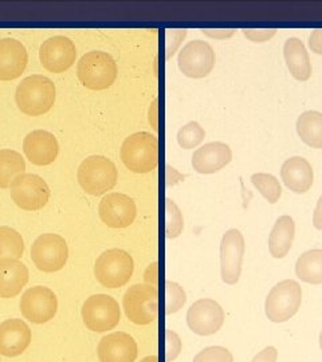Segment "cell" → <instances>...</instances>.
I'll return each mask as SVG.
<instances>
[{"mask_svg":"<svg viewBox=\"0 0 322 362\" xmlns=\"http://www.w3.org/2000/svg\"><path fill=\"white\" fill-rule=\"evenodd\" d=\"M55 85L50 78L33 74L26 77L16 88L15 103L27 116H42L55 103Z\"/></svg>","mask_w":322,"mask_h":362,"instance_id":"cell-1","label":"cell"},{"mask_svg":"<svg viewBox=\"0 0 322 362\" xmlns=\"http://www.w3.org/2000/svg\"><path fill=\"white\" fill-rule=\"evenodd\" d=\"M124 165L134 173H148L159 164V140L149 132H137L124 140L120 151Z\"/></svg>","mask_w":322,"mask_h":362,"instance_id":"cell-2","label":"cell"},{"mask_svg":"<svg viewBox=\"0 0 322 362\" xmlns=\"http://www.w3.org/2000/svg\"><path fill=\"white\" fill-rule=\"evenodd\" d=\"M77 179L86 194L101 196L116 185L118 173L115 163L105 156L86 157L78 167Z\"/></svg>","mask_w":322,"mask_h":362,"instance_id":"cell-3","label":"cell"},{"mask_svg":"<svg viewBox=\"0 0 322 362\" xmlns=\"http://www.w3.org/2000/svg\"><path fill=\"white\" fill-rule=\"evenodd\" d=\"M77 76L84 86L91 90H105L117 78L116 61L108 52L93 50L78 61Z\"/></svg>","mask_w":322,"mask_h":362,"instance_id":"cell-4","label":"cell"},{"mask_svg":"<svg viewBox=\"0 0 322 362\" xmlns=\"http://www.w3.org/2000/svg\"><path fill=\"white\" fill-rule=\"evenodd\" d=\"M133 272V258L121 248H110L105 251L94 264V275L97 281L108 288H118L127 285Z\"/></svg>","mask_w":322,"mask_h":362,"instance_id":"cell-5","label":"cell"},{"mask_svg":"<svg viewBox=\"0 0 322 362\" xmlns=\"http://www.w3.org/2000/svg\"><path fill=\"white\" fill-rule=\"evenodd\" d=\"M302 290L293 279H284L274 286L266 298L265 313L269 321L274 324H284L294 317L301 308Z\"/></svg>","mask_w":322,"mask_h":362,"instance_id":"cell-6","label":"cell"},{"mask_svg":"<svg viewBox=\"0 0 322 362\" xmlns=\"http://www.w3.org/2000/svg\"><path fill=\"white\" fill-rule=\"evenodd\" d=\"M122 306L130 322L139 326L155 322L159 314V291L156 286L139 284L129 287Z\"/></svg>","mask_w":322,"mask_h":362,"instance_id":"cell-7","label":"cell"},{"mask_svg":"<svg viewBox=\"0 0 322 362\" xmlns=\"http://www.w3.org/2000/svg\"><path fill=\"white\" fill-rule=\"evenodd\" d=\"M82 320L86 327L96 333L113 330L121 320L118 302L106 294H96L88 298L82 306Z\"/></svg>","mask_w":322,"mask_h":362,"instance_id":"cell-8","label":"cell"},{"mask_svg":"<svg viewBox=\"0 0 322 362\" xmlns=\"http://www.w3.org/2000/svg\"><path fill=\"white\" fill-rule=\"evenodd\" d=\"M67 258V243L58 233H42L31 246V259L40 272H59L64 269Z\"/></svg>","mask_w":322,"mask_h":362,"instance_id":"cell-9","label":"cell"},{"mask_svg":"<svg viewBox=\"0 0 322 362\" xmlns=\"http://www.w3.org/2000/svg\"><path fill=\"white\" fill-rule=\"evenodd\" d=\"M13 203L25 211H38L45 207L50 199L47 182L38 175H19L10 185Z\"/></svg>","mask_w":322,"mask_h":362,"instance_id":"cell-10","label":"cell"},{"mask_svg":"<svg viewBox=\"0 0 322 362\" xmlns=\"http://www.w3.org/2000/svg\"><path fill=\"white\" fill-rule=\"evenodd\" d=\"M245 255V238L236 228H231L223 235L220 242V275L227 285H236Z\"/></svg>","mask_w":322,"mask_h":362,"instance_id":"cell-11","label":"cell"},{"mask_svg":"<svg viewBox=\"0 0 322 362\" xmlns=\"http://www.w3.org/2000/svg\"><path fill=\"white\" fill-rule=\"evenodd\" d=\"M178 66L185 77H207L215 66V52L206 40L195 39L181 49Z\"/></svg>","mask_w":322,"mask_h":362,"instance_id":"cell-12","label":"cell"},{"mask_svg":"<svg viewBox=\"0 0 322 362\" xmlns=\"http://www.w3.org/2000/svg\"><path fill=\"white\" fill-rule=\"evenodd\" d=\"M22 315L33 324H46L52 321L58 311V299L52 288L35 286L25 291L21 298Z\"/></svg>","mask_w":322,"mask_h":362,"instance_id":"cell-13","label":"cell"},{"mask_svg":"<svg viewBox=\"0 0 322 362\" xmlns=\"http://www.w3.org/2000/svg\"><path fill=\"white\" fill-rule=\"evenodd\" d=\"M187 324L197 336H212L218 333L224 324V310L214 299H199L188 309Z\"/></svg>","mask_w":322,"mask_h":362,"instance_id":"cell-14","label":"cell"},{"mask_svg":"<svg viewBox=\"0 0 322 362\" xmlns=\"http://www.w3.org/2000/svg\"><path fill=\"white\" fill-rule=\"evenodd\" d=\"M77 49L74 42L64 35H55L46 39L39 50L42 66L52 73H64L74 65Z\"/></svg>","mask_w":322,"mask_h":362,"instance_id":"cell-15","label":"cell"},{"mask_svg":"<svg viewBox=\"0 0 322 362\" xmlns=\"http://www.w3.org/2000/svg\"><path fill=\"white\" fill-rule=\"evenodd\" d=\"M98 215L108 227L125 228L136 219L137 208L128 194L112 192L103 196L100 202Z\"/></svg>","mask_w":322,"mask_h":362,"instance_id":"cell-16","label":"cell"},{"mask_svg":"<svg viewBox=\"0 0 322 362\" xmlns=\"http://www.w3.org/2000/svg\"><path fill=\"white\" fill-rule=\"evenodd\" d=\"M137 353V342L124 332H115L103 337L97 348L100 362H134Z\"/></svg>","mask_w":322,"mask_h":362,"instance_id":"cell-17","label":"cell"},{"mask_svg":"<svg viewBox=\"0 0 322 362\" xmlns=\"http://www.w3.org/2000/svg\"><path fill=\"white\" fill-rule=\"evenodd\" d=\"M23 152L35 165H49L55 161L59 153L57 137L47 130L30 132L23 140Z\"/></svg>","mask_w":322,"mask_h":362,"instance_id":"cell-18","label":"cell"},{"mask_svg":"<svg viewBox=\"0 0 322 362\" xmlns=\"http://www.w3.org/2000/svg\"><path fill=\"white\" fill-rule=\"evenodd\" d=\"M33 339L28 325L11 318L0 324V354L4 357H18L26 351Z\"/></svg>","mask_w":322,"mask_h":362,"instance_id":"cell-19","label":"cell"},{"mask_svg":"<svg viewBox=\"0 0 322 362\" xmlns=\"http://www.w3.org/2000/svg\"><path fill=\"white\" fill-rule=\"evenodd\" d=\"M28 52L22 42L13 38L0 39V81H13L26 70Z\"/></svg>","mask_w":322,"mask_h":362,"instance_id":"cell-20","label":"cell"},{"mask_svg":"<svg viewBox=\"0 0 322 362\" xmlns=\"http://www.w3.org/2000/svg\"><path fill=\"white\" fill-rule=\"evenodd\" d=\"M231 160V148L227 144L220 141L205 144L193 152L192 168L197 173L209 175L224 168Z\"/></svg>","mask_w":322,"mask_h":362,"instance_id":"cell-21","label":"cell"},{"mask_svg":"<svg viewBox=\"0 0 322 362\" xmlns=\"http://www.w3.org/2000/svg\"><path fill=\"white\" fill-rule=\"evenodd\" d=\"M281 177L284 185L296 192V194H305L308 192L313 185V168L309 161L304 157L294 156L284 161L281 168Z\"/></svg>","mask_w":322,"mask_h":362,"instance_id":"cell-22","label":"cell"},{"mask_svg":"<svg viewBox=\"0 0 322 362\" xmlns=\"http://www.w3.org/2000/svg\"><path fill=\"white\" fill-rule=\"evenodd\" d=\"M28 282V269L21 260H0V298L8 299L21 294Z\"/></svg>","mask_w":322,"mask_h":362,"instance_id":"cell-23","label":"cell"},{"mask_svg":"<svg viewBox=\"0 0 322 362\" xmlns=\"http://www.w3.org/2000/svg\"><path fill=\"white\" fill-rule=\"evenodd\" d=\"M284 57L289 71L296 79L308 81L311 77L309 52L301 39L292 37L284 42Z\"/></svg>","mask_w":322,"mask_h":362,"instance_id":"cell-24","label":"cell"},{"mask_svg":"<svg viewBox=\"0 0 322 362\" xmlns=\"http://www.w3.org/2000/svg\"><path fill=\"white\" fill-rule=\"evenodd\" d=\"M296 235V223L292 216H280L269 236V251L272 258L282 259L289 254Z\"/></svg>","mask_w":322,"mask_h":362,"instance_id":"cell-25","label":"cell"},{"mask_svg":"<svg viewBox=\"0 0 322 362\" xmlns=\"http://www.w3.org/2000/svg\"><path fill=\"white\" fill-rule=\"evenodd\" d=\"M297 133L301 140L314 149H322V113L317 110L304 112L297 118Z\"/></svg>","mask_w":322,"mask_h":362,"instance_id":"cell-26","label":"cell"},{"mask_svg":"<svg viewBox=\"0 0 322 362\" xmlns=\"http://www.w3.org/2000/svg\"><path fill=\"white\" fill-rule=\"evenodd\" d=\"M296 274L305 284L321 285L322 250H309L297 259Z\"/></svg>","mask_w":322,"mask_h":362,"instance_id":"cell-27","label":"cell"},{"mask_svg":"<svg viewBox=\"0 0 322 362\" xmlns=\"http://www.w3.org/2000/svg\"><path fill=\"white\" fill-rule=\"evenodd\" d=\"M26 170L22 155L13 149H0V188H8L19 175Z\"/></svg>","mask_w":322,"mask_h":362,"instance_id":"cell-28","label":"cell"},{"mask_svg":"<svg viewBox=\"0 0 322 362\" xmlns=\"http://www.w3.org/2000/svg\"><path fill=\"white\" fill-rule=\"evenodd\" d=\"M25 252V240L22 235L7 226H0V260L22 258Z\"/></svg>","mask_w":322,"mask_h":362,"instance_id":"cell-29","label":"cell"},{"mask_svg":"<svg viewBox=\"0 0 322 362\" xmlns=\"http://www.w3.org/2000/svg\"><path fill=\"white\" fill-rule=\"evenodd\" d=\"M251 182L259 191V194H262L270 204H275L280 200L282 194V188H281L280 180L274 175L254 173L251 176Z\"/></svg>","mask_w":322,"mask_h":362,"instance_id":"cell-30","label":"cell"},{"mask_svg":"<svg viewBox=\"0 0 322 362\" xmlns=\"http://www.w3.org/2000/svg\"><path fill=\"white\" fill-rule=\"evenodd\" d=\"M206 137V132L199 122L191 121L178 130V143L183 149H192L202 143Z\"/></svg>","mask_w":322,"mask_h":362,"instance_id":"cell-31","label":"cell"},{"mask_svg":"<svg viewBox=\"0 0 322 362\" xmlns=\"http://www.w3.org/2000/svg\"><path fill=\"white\" fill-rule=\"evenodd\" d=\"M184 228V220L180 208L178 204L167 197L166 199V236L168 239H175L180 236Z\"/></svg>","mask_w":322,"mask_h":362,"instance_id":"cell-32","label":"cell"},{"mask_svg":"<svg viewBox=\"0 0 322 362\" xmlns=\"http://www.w3.org/2000/svg\"><path fill=\"white\" fill-rule=\"evenodd\" d=\"M187 300L185 291L176 282H166V313L173 314L180 310Z\"/></svg>","mask_w":322,"mask_h":362,"instance_id":"cell-33","label":"cell"},{"mask_svg":"<svg viewBox=\"0 0 322 362\" xmlns=\"http://www.w3.org/2000/svg\"><path fill=\"white\" fill-rule=\"evenodd\" d=\"M192 362H234L231 351L223 346H209L199 351Z\"/></svg>","mask_w":322,"mask_h":362,"instance_id":"cell-34","label":"cell"},{"mask_svg":"<svg viewBox=\"0 0 322 362\" xmlns=\"http://www.w3.org/2000/svg\"><path fill=\"white\" fill-rule=\"evenodd\" d=\"M181 339L173 330L166 332V361L172 362L179 357L181 351Z\"/></svg>","mask_w":322,"mask_h":362,"instance_id":"cell-35","label":"cell"},{"mask_svg":"<svg viewBox=\"0 0 322 362\" xmlns=\"http://www.w3.org/2000/svg\"><path fill=\"white\" fill-rule=\"evenodd\" d=\"M185 35H187L185 30H168L166 34V50H167L168 59L179 49Z\"/></svg>","mask_w":322,"mask_h":362,"instance_id":"cell-36","label":"cell"},{"mask_svg":"<svg viewBox=\"0 0 322 362\" xmlns=\"http://www.w3.org/2000/svg\"><path fill=\"white\" fill-rule=\"evenodd\" d=\"M243 35L246 38L253 40V42H266L269 39L272 38L277 34L275 28H270V30H242Z\"/></svg>","mask_w":322,"mask_h":362,"instance_id":"cell-37","label":"cell"},{"mask_svg":"<svg viewBox=\"0 0 322 362\" xmlns=\"http://www.w3.org/2000/svg\"><path fill=\"white\" fill-rule=\"evenodd\" d=\"M278 358V351L274 346H268L260 350L251 362H275Z\"/></svg>","mask_w":322,"mask_h":362,"instance_id":"cell-38","label":"cell"},{"mask_svg":"<svg viewBox=\"0 0 322 362\" xmlns=\"http://www.w3.org/2000/svg\"><path fill=\"white\" fill-rule=\"evenodd\" d=\"M310 50L316 54H322V28H317L311 33L309 38Z\"/></svg>","mask_w":322,"mask_h":362,"instance_id":"cell-39","label":"cell"},{"mask_svg":"<svg viewBox=\"0 0 322 362\" xmlns=\"http://www.w3.org/2000/svg\"><path fill=\"white\" fill-rule=\"evenodd\" d=\"M157 276H159V263L154 262L146 267L144 272V281L146 285H157Z\"/></svg>","mask_w":322,"mask_h":362,"instance_id":"cell-40","label":"cell"},{"mask_svg":"<svg viewBox=\"0 0 322 362\" xmlns=\"http://www.w3.org/2000/svg\"><path fill=\"white\" fill-rule=\"evenodd\" d=\"M203 34L209 37V38L215 39H226L230 38L234 34H235V30H223V28H218V30H211V28H207L203 30Z\"/></svg>","mask_w":322,"mask_h":362,"instance_id":"cell-41","label":"cell"},{"mask_svg":"<svg viewBox=\"0 0 322 362\" xmlns=\"http://www.w3.org/2000/svg\"><path fill=\"white\" fill-rule=\"evenodd\" d=\"M313 226L317 230H322V194L317 202V206L313 214Z\"/></svg>","mask_w":322,"mask_h":362,"instance_id":"cell-42","label":"cell"},{"mask_svg":"<svg viewBox=\"0 0 322 362\" xmlns=\"http://www.w3.org/2000/svg\"><path fill=\"white\" fill-rule=\"evenodd\" d=\"M157 103L159 100L155 98L154 104L149 107V122L152 124V128L155 130H157Z\"/></svg>","mask_w":322,"mask_h":362,"instance_id":"cell-43","label":"cell"},{"mask_svg":"<svg viewBox=\"0 0 322 362\" xmlns=\"http://www.w3.org/2000/svg\"><path fill=\"white\" fill-rule=\"evenodd\" d=\"M140 362H159V358H157V356H146L140 360Z\"/></svg>","mask_w":322,"mask_h":362,"instance_id":"cell-44","label":"cell"},{"mask_svg":"<svg viewBox=\"0 0 322 362\" xmlns=\"http://www.w3.org/2000/svg\"><path fill=\"white\" fill-rule=\"evenodd\" d=\"M320 348H321L322 350V330L321 333H320Z\"/></svg>","mask_w":322,"mask_h":362,"instance_id":"cell-45","label":"cell"}]
</instances>
